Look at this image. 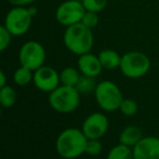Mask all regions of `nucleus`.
<instances>
[{"mask_svg":"<svg viewBox=\"0 0 159 159\" xmlns=\"http://www.w3.org/2000/svg\"><path fill=\"white\" fill-rule=\"evenodd\" d=\"M32 69L21 65V67H19L13 74V80L17 86H26L32 81L34 77V74H32Z\"/></svg>","mask_w":159,"mask_h":159,"instance_id":"nucleus-17","label":"nucleus"},{"mask_svg":"<svg viewBox=\"0 0 159 159\" xmlns=\"http://www.w3.org/2000/svg\"><path fill=\"white\" fill-rule=\"evenodd\" d=\"M33 81L38 90L50 93L59 87L60 74H58L57 70L52 67L42 65V67L35 70Z\"/></svg>","mask_w":159,"mask_h":159,"instance_id":"nucleus-9","label":"nucleus"},{"mask_svg":"<svg viewBox=\"0 0 159 159\" xmlns=\"http://www.w3.org/2000/svg\"><path fill=\"white\" fill-rule=\"evenodd\" d=\"M7 1L14 7H26L36 0H7Z\"/></svg>","mask_w":159,"mask_h":159,"instance_id":"nucleus-25","label":"nucleus"},{"mask_svg":"<svg viewBox=\"0 0 159 159\" xmlns=\"http://www.w3.org/2000/svg\"><path fill=\"white\" fill-rule=\"evenodd\" d=\"M142 139V131L140 128L135 126H129L122 130L119 141L121 144L127 145L129 147H134Z\"/></svg>","mask_w":159,"mask_h":159,"instance_id":"nucleus-13","label":"nucleus"},{"mask_svg":"<svg viewBox=\"0 0 159 159\" xmlns=\"http://www.w3.org/2000/svg\"><path fill=\"white\" fill-rule=\"evenodd\" d=\"M77 1H81V2H82V0H77Z\"/></svg>","mask_w":159,"mask_h":159,"instance_id":"nucleus-27","label":"nucleus"},{"mask_svg":"<svg viewBox=\"0 0 159 159\" xmlns=\"http://www.w3.org/2000/svg\"><path fill=\"white\" fill-rule=\"evenodd\" d=\"M119 68L125 77L137 79L148 73L151 68V60L145 53L131 51L122 55Z\"/></svg>","mask_w":159,"mask_h":159,"instance_id":"nucleus-4","label":"nucleus"},{"mask_svg":"<svg viewBox=\"0 0 159 159\" xmlns=\"http://www.w3.org/2000/svg\"><path fill=\"white\" fill-rule=\"evenodd\" d=\"M33 17L30 8L14 7L7 13L3 25L12 36H22L30 30Z\"/></svg>","mask_w":159,"mask_h":159,"instance_id":"nucleus-6","label":"nucleus"},{"mask_svg":"<svg viewBox=\"0 0 159 159\" xmlns=\"http://www.w3.org/2000/svg\"><path fill=\"white\" fill-rule=\"evenodd\" d=\"M12 34L7 30L4 25L0 26V51H4L11 43Z\"/></svg>","mask_w":159,"mask_h":159,"instance_id":"nucleus-23","label":"nucleus"},{"mask_svg":"<svg viewBox=\"0 0 159 159\" xmlns=\"http://www.w3.org/2000/svg\"><path fill=\"white\" fill-rule=\"evenodd\" d=\"M96 87H97V84H96L95 81V77L82 75L80 77L75 88H77V90L79 91L81 94H87V93H91L93 91H95Z\"/></svg>","mask_w":159,"mask_h":159,"instance_id":"nucleus-18","label":"nucleus"},{"mask_svg":"<svg viewBox=\"0 0 159 159\" xmlns=\"http://www.w3.org/2000/svg\"><path fill=\"white\" fill-rule=\"evenodd\" d=\"M77 67L82 75L91 76V77H97L102 73V65L99 61V57L92 53H85L80 55L77 60Z\"/></svg>","mask_w":159,"mask_h":159,"instance_id":"nucleus-12","label":"nucleus"},{"mask_svg":"<svg viewBox=\"0 0 159 159\" xmlns=\"http://www.w3.org/2000/svg\"><path fill=\"white\" fill-rule=\"evenodd\" d=\"M98 57H99V61L102 65V68L115 69L117 67H120L122 57H120V54L117 51L107 49V50H102V52H99Z\"/></svg>","mask_w":159,"mask_h":159,"instance_id":"nucleus-14","label":"nucleus"},{"mask_svg":"<svg viewBox=\"0 0 159 159\" xmlns=\"http://www.w3.org/2000/svg\"><path fill=\"white\" fill-rule=\"evenodd\" d=\"M82 3L86 11L98 13L106 8L108 0H82Z\"/></svg>","mask_w":159,"mask_h":159,"instance_id":"nucleus-20","label":"nucleus"},{"mask_svg":"<svg viewBox=\"0 0 159 159\" xmlns=\"http://www.w3.org/2000/svg\"><path fill=\"white\" fill-rule=\"evenodd\" d=\"M80 94L75 87L59 86L49 94V104L56 111L68 114L74 111L80 104Z\"/></svg>","mask_w":159,"mask_h":159,"instance_id":"nucleus-3","label":"nucleus"},{"mask_svg":"<svg viewBox=\"0 0 159 159\" xmlns=\"http://www.w3.org/2000/svg\"><path fill=\"white\" fill-rule=\"evenodd\" d=\"M81 23L84 24L86 27L91 28H95L98 25V15L96 12H91V11H86L85 14L83 15V19L81 21Z\"/></svg>","mask_w":159,"mask_h":159,"instance_id":"nucleus-22","label":"nucleus"},{"mask_svg":"<svg viewBox=\"0 0 159 159\" xmlns=\"http://www.w3.org/2000/svg\"><path fill=\"white\" fill-rule=\"evenodd\" d=\"M95 98L98 105L106 111H113L120 108L123 96L119 87L112 81L105 80L97 84Z\"/></svg>","mask_w":159,"mask_h":159,"instance_id":"nucleus-5","label":"nucleus"},{"mask_svg":"<svg viewBox=\"0 0 159 159\" xmlns=\"http://www.w3.org/2000/svg\"><path fill=\"white\" fill-rule=\"evenodd\" d=\"M46 60V51L37 41L30 40L21 47L19 52V61L22 66L35 71L44 65Z\"/></svg>","mask_w":159,"mask_h":159,"instance_id":"nucleus-7","label":"nucleus"},{"mask_svg":"<svg viewBox=\"0 0 159 159\" xmlns=\"http://www.w3.org/2000/svg\"><path fill=\"white\" fill-rule=\"evenodd\" d=\"M88 139L82 130L70 128L59 134L56 142L57 153L64 159H74L86 151Z\"/></svg>","mask_w":159,"mask_h":159,"instance_id":"nucleus-1","label":"nucleus"},{"mask_svg":"<svg viewBox=\"0 0 159 159\" xmlns=\"http://www.w3.org/2000/svg\"><path fill=\"white\" fill-rule=\"evenodd\" d=\"M6 81V75H4L3 70H1L0 71V88H3L4 86H7Z\"/></svg>","mask_w":159,"mask_h":159,"instance_id":"nucleus-26","label":"nucleus"},{"mask_svg":"<svg viewBox=\"0 0 159 159\" xmlns=\"http://www.w3.org/2000/svg\"><path fill=\"white\" fill-rule=\"evenodd\" d=\"M17 102V92L10 86L0 88V104L3 107H11Z\"/></svg>","mask_w":159,"mask_h":159,"instance_id":"nucleus-19","label":"nucleus"},{"mask_svg":"<svg viewBox=\"0 0 159 159\" xmlns=\"http://www.w3.org/2000/svg\"><path fill=\"white\" fill-rule=\"evenodd\" d=\"M81 75L79 70L73 67H66L60 73V84L68 87H75L79 81Z\"/></svg>","mask_w":159,"mask_h":159,"instance_id":"nucleus-15","label":"nucleus"},{"mask_svg":"<svg viewBox=\"0 0 159 159\" xmlns=\"http://www.w3.org/2000/svg\"><path fill=\"white\" fill-rule=\"evenodd\" d=\"M102 143L99 142V140L97 139H94V140H88L87 141V145H86V151L85 153L88 154L91 156H97L102 153Z\"/></svg>","mask_w":159,"mask_h":159,"instance_id":"nucleus-24","label":"nucleus"},{"mask_svg":"<svg viewBox=\"0 0 159 159\" xmlns=\"http://www.w3.org/2000/svg\"><path fill=\"white\" fill-rule=\"evenodd\" d=\"M134 159H159V139L155 136L143 138L133 147Z\"/></svg>","mask_w":159,"mask_h":159,"instance_id":"nucleus-11","label":"nucleus"},{"mask_svg":"<svg viewBox=\"0 0 159 159\" xmlns=\"http://www.w3.org/2000/svg\"><path fill=\"white\" fill-rule=\"evenodd\" d=\"M63 42L69 51L80 57L91 52L94 43L93 32L82 23L68 26L63 34Z\"/></svg>","mask_w":159,"mask_h":159,"instance_id":"nucleus-2","label":"nucleus"},{"mask_svg":"<svg viewBox=\"0 0 159 159\" xmlns=\"http://www.w3.org/2000/svg\"><path fill=\"white\" fill-rule=\"evenodd\" d=\"M84 6L77 0H68L60 4L56 11V20L63 26H71L81 23L83 15L85 14Z\"/></svg>","mask_w":159,"mask_h":159,"instance_id":"nucleus-8","label":"nucleus"},{"mask_svg":"<svg viewBox=\"0 0 159 159\" xmlns=\"http://www.w3.org/2000/svg\"><path fill=\"white\" fill-rule=\"evenodd\" d=\"M119 109L123 115L133 116L137 113L138 106H137V103H136L134 100H131V98H123Z\"/></svg>","mask_w":159,"mask_h":159,"instance_id":"nucleus-21","label":"nucleus"},{"mask_svg":"<svg viewBox=\"0 0 159 159\" xmlns=\"http://www.w3.org/2000/svg\"><path fill=\"white\" fill-rule=\"evenodd\" d=\"M108 127L109 121L104 114L94 113L84 120L82 125V131L88 140H99L106 134Z\"/></svg>","mask_w":159,"mask_h":159,"instance_id":"nucleus-10","label":"nucleus"},{"mask_svg":"<svg viewBox=\"0 0 159 159\" xmlns=\"http://www.w3.org/2000/svg\"><path fill=\"white\" fill-rule=\"evenodd\" d=\"M107 159H134L133 149L127 145L120 144L115 146L108 153Z\"/></svg>","mask_w":159,"mask_h":159,"instance_id":"nucleus-16","label":"nucleus"}]
</instances>
